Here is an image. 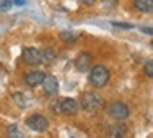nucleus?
<instances>
[{
  "label": "nucleus",
  "instance_id": "nucleus-1",
  "mask_svg": "<svg viewBox=\"0 0 153 138\" xmlns=\"http://www.w3.org/2000/svg\"><path fill=\"white\" fill-rule=\"evenodd\" d=\"M89 82L94 85V87L100 89V87H105L107 84L110 82V71L105 68V66H94V68L89 69Z\"/></svg>",
  "mask_w": 153,
  "mask_h": 138
},
{
  "label": "nucleus",
  "instance_id": "nucleus-2",
  "mask_svg": "<svg viewBox=\"0 0 153 138\" xmlns=\"http://www.w3.org/2000/svg\"><path fill=\"white\" fill-rule=\"evenodd\" d=\"M81 108L86 112H89V114H94V112L100 110V108L104 107V99L100 97V94H97V92H86V94H82V97H81V102H79Z\"/></svg>",
  "mask_w": 153,
  "mask_h": 138
},
{
  "label": "nucleus",
  "instance_id": "nucleus-3",
  "mask_svg": "<svg viewBox=\"0 0 153 138\" xmlns=\"http://www.w3.org/2000/svg\"><path fill=\"white\" fill-rule=\"evenodd\" d=\"M109 117L114 118L115 122H123L127 120V118L130 117V108L127 104H123V102H112V104L109 105Z\"/></svg>",
  "mask_w": 153,
  "mask_h": 138
},
{
  "label": "nucleus",
  "instance_id": "nucleus-4",
  "mask_svg": "<svg viewBox=\"0 0 153 138\" xmlns=\"http://www.w3.org/2000/svg\"><path fill=\"white\" fill-rule=\"evenodd\" d=\"M27 127L30 128V130L36 131V133H43V131H46L48 128H50V122H48V118L45 117V115L33 114L27 118Z\"/></svg>",
  "mask_w": 153,
  "mask_h": 138
},
{
  "label": "nucleus",
  "instance_id": "nucleus-5",
  "mask_svg": "<svg viewBox=\"0 0 153 138\" xmlns=\"http://www.w3.org/2000/svg\"><path fill=\"white\" fill-rule=\"evenodd\" d=\"M58 107H59V114L64 115H74L79 110V102L73 97H64L58 100Z\"/></svg>",
  "mask_w": 153,
  "mask_h": 138
},
{
  "label": "nucleus",
  "instance_id": "nucleus-6",
  "mask_svg": "<svg viewBox=\"0 0 153 138\" xmlns=\"http://www.w3.org/2000/svg\"><path fill=\"white\" fill-rule=\"evenodd\" d=\"M41 85H43L45 94L50 95V97H56L58 92H59V82H58V79L51 74H45V79H43V82H41Z\"/></svg>",
  "mask_w": 153,
  "mask_h": 138
},
{
  "label": "nucleus",
  "instance_id": "nucleus-7",
  "mask_svg": "<svg viewBox=\"0 0 153 138\" xmlns=\"http://www.w3.org/2000/svg\"><path fill=\"white\" fill-rule=\"evenodd\" d=\"M22 58L27 64L30 66H38L43 62V56H41V51L36 48H23V53H22Z\"/></svg>",
  "mask_w": 153,
  "mask_h": 138
},
{
  "label": "nucleus",
  "instance_id": "nucleus-8",
  "mask_svg": "<svg viewBox=\"0 0 153 138\" xmlns=\"http://www.w3.org/2000/svg\"><path fill=\"white\" fill-rule=\"evenodd\" d=\"M92 68V56L89 53H79L76 58V69L79 72H87Z\"/></svg>",
  "mask_w": 153,
  "mask_h": 138
},
{
  "label": "nucleus",
  "instance_id": "nucleus-9",
  "mask_svg": "<svg viewBox=\"0 0 153 138\" xmlns=\"http://www.w3.org/2000/svg\"><path fill=\"white\" fill-rule=\"evenodd\" d=\"M43 79H45V72L40 71V69H35V71H30L25 74V82L30 87H38L43 82Z\"/></svg>",
  "mask_w": 153,
  "mask_h": 138
},
{
  "label": "nucleus",
  "instance_id": "nucleus-10",
  "mask_svg": "<svg viewBox=\"0 0 153 138\" xmlns=\"http://www.w3.org/2000/svg\"><path fill=\"white\" fill-rule=\"evenodd\" d=\"M133 7L140 13H152L153 12V0H133Z\"/></svg>",
  "mask_w": 153,
  "mask_h": 138
},
{
  "label": "nucleus",
  "instance_id": "nucleus-11",
  "mask_svg": "<svg viewBox=\"0 0 153 138\" xmlns=\"http://www.w3.org/2000/svg\"><path fill=\"white\" fill-rule=\"evenodd\" d=\"M77 38H79V36H77L76 33H73V31H61V33H59V39H61V41L69 43V45L76 43Z\"/></svg>",
  "mask_w": 153,
  "mask_h": 138
},
{
  "label": "nucleus",
  "instance_id": "nucleus-12",
  "mask_svg": "<svg viewBox=\"0 0 153 138\" xmlns=\"http://www.w3.org/2000/svg\"><path fill=\"white\" fill-rule=\"evenodd\" d=\"M13 100L17 102V105L20 108H25L28 105V100H27V97H25L23 94H13Z\"/></svg>",
  "mask_w": 153,
  "mask_h": 138
},
{
  "label": "nucleus",
  "instance_id": "nucleus-13",
  "mask_svg": "<svg viewBox=\"0 0 153 138\" xmlns=\"http://www.w3.org/2000/svg\"><path fill=\"white\" fill-rule=\"evenodd\" d=\"M41 56H43V61H53V59L56 58V53H54V49L46 48V49L41 51Z\"/></svg>",
  "mask_w": 153,
  "mask_h": 138
},
{
  "label": "nucleus",
  "instance_id": "nucleus-14",
  "mask_svg": "<svg viewBox=\"0 0 153 138\" xmlns=\"http://www.w3.org/2000/svg\"><path fill=\"white\" fill-rule=\"evenodd\" d=\"M143 69H145L146 77L152 79V77H153V61H152V59H148V61L145 62V68H143Z\"/></svg>",
  "mask_w": 153,
  "mask_h": 138
},
{
  "label": "nucleus",
  "instance_id": "nucleus-15",
  "mask_svg": "<svg viewBox=\"0 0 153 138\" xmlns=\"http://www.w3.org/2000/svg\"><path fill=\"white\" fill-rule=\"evenodd\" d=\"M110 135H112V137H125V128H123V127H119V125H115V127H112V131H110Z\"/></svg>",
  "mask_w": 153,
  "mask_h": 138
},
{
  "label": "nucleus",
  "instance_id": "nucleus-16",
  "mask_svg": "<svg viewBox=\"0 0 153 138\" xmlns=\"http://www.w3.org/2000/svg\"><path fill=\"white\" fill-rule=\"evenodd\" d=\"M10 7H12V0H0V13L10 10Z\"/></svg>",
  "mask_w": 153,
  "mask_h": 138
},
{
  "label": "nucleus",
  "instance_id": "nucleus-17",
  "mask_svg": "<svg viewBox=\"0 0 153 138\" xmlns=\"http://www.w3.org/2000/svg\"><path fill=\"white\" fill-rule=\"evenodd\" d=\"M7 135L8 137H22V133L18 131V128L15 127V125H12V127L7 128Z\"/></svg>",
  "mask_w": 153,
  "mask_h": 138
},
{
  "label": "nucleus",
  "instance_id": "nucleus-18",
  "mask_svg": "<svg viewBox=\"0 0 153 138\" xmlns=\"http://www.w3.org/2000/svg\"><path fill=\"white\" fill-rule=\"evenodd\" d=\"M114 26H117V28H123V30H133L135 26L130 25V23H119V22H112Z\"/></svg>",
  "mask_w": 153,
  "mask_h": 138
},
{
  "label": "nucleus",
  "instance_id": "nucleus-19",
  "mask_svg": "<svg viewBox=\"0 0 153 138\" xmlns=\"http://www.w3.org/2000/svg\"><path fill=\"white\" fill-rule=\"evenodd\" d=\"M142 31H143V33H146V35H153V30H152V26H146V28L143 26V28H142Z\"/></svg>",
  "mask_w": 153,
  "mask_h": 138
},
{
  "label": "nucleus",
  "instance_id": "nucleus-20",
  "mask_svg": "<svg viewBox=\"0 0 153 138\" xmlns=\"http://www.w3.org/2000/svg\"><path fill=\"white\" fill-rule=\"evenodd\" d=\"M81 2H82L84 5H87V7H92L94 3H96V0H81Z\"/></svg>",
  "mask_w": 153,
  "mask_h": 138
},
{
  "label": "nucleus",
  "instance_id": "nucleus-21",
  "mask_svg": "<svg viewBox=\"0 0 153 138\" xmlns=\"http://www.w3.org/2000/svg\"><path fill=\"white\" fill-rule=\"evenodd\" d=\"M12 3H15V5H25L27 0H12Z\"/></svg>",
  "mask_w": 153,
  "mask_h": 138
},
{
  "label": "nucleus",
  "instance_id": "nucleus-22",
  "mask_svg": "<svg viewBox=\"0 0 153 138\" xmlns=\"http://www.w3.org/2000/svg\"><path fill=\"white\" fill-rule=\"evenodd\" d=\"M115 2H117V0H104V3H110V5H114Z\"/></svg>",
  "mask_w": 153,
  "mask_h": 138
}]
</instances>
